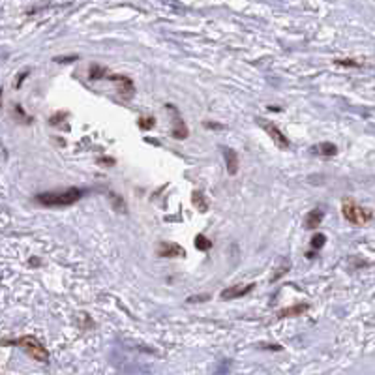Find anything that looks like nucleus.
Segmentation results:
<instances>
[{
  "mask_svg": "<svg viewBox=\"0 0 375 375\" xmlns=\"http://www.w3.org/2000/svg\"><path fill=\"white\" fill-rule=\"evenodd\" d=\"M83 191L77 190V188H68V190L62 191H45V193H38L36 195V201L44 207H51V208H62V207H70L73 203H77L81 199Z\"/></svg>",
  "mask_w": 375,
  "mask_h": 375,
  "instance_id": "obj_1",
  "label": "nucleus"
},
{
  "mask_svg": "<svg viewBox=\"0 0 375 375\" xmlns=\"http://www.w3.org/2000/svg\"><path fill=\"white\" fill-rule=\"evenodd\" d=\"M343 218L353 225H364L371 220V212L366 210L364 207H360L359 203H354L353 199H345L342 205Z\"/></svg>",
  "mask_w": 375,
  "mask_h": 375,
  "instance_id": "obj_2",
  "label": "nucleus"
},
{
  "mask_svg": "<svg viewBox=\"0 0 375 375\" xmlns=\"http://www.w3.org/2000/svg\"><path fill=\"white\" fill-rule=\"evenodd\" d=\"M15 345H19L25 353H28L34 360H38V362H47V360H49V353L45 351L44 345H42V343H40L34 336L19 338V340L15 342Z\"/></svg>",
  "mask_w": 375,
  "mask_h": 375,
  "instance_id": "obj_3",
  "label": "nucleus"
},
{
  "mask_svg": "<svg viewBox=\"0 0 375 375\" xmlns=\"http://www.w3.org/2000/svg\"><path fill=\"white\" fill-rule=\"evenodd\" d=\"M257 122H259V126L267 131L268 135H270V139L274 141V145H276L278 148H289L291 147V143H289V139L285 137V133H283L276 124H272V122H268V120H265V119H257Z\"/></svg>",
  "mask_w": 375,
  "mask_h": 375,
  "instance_id": "obj_4",
  "label": "nucleus"
},
{
  "mask_svg": "<svg viewBox=\"0 0 375 375\" xmlns=\"http://www.w3.org/2000/svg\"><path fill=\"white\" fill-rule=\"evenodd\" d=\"M105 79L113 81L114 85H116V88H119L120 94L131 96V94H133V90H135V87H133V81H131L128 75H114V73H107V77H105Z\"/></svg>",
  "mask_w": 375,
  "mask_h": 375,
  "instance_id": "obj_5",
  "label": "nucleus"
},
{
  "mask_svg": "<svg viewBox=\"0 0 375 375\" xmlns=\"http://www.w3.org/2000/svg\"><path fill=\"white\" fill-rule=\"evenodd\" d=\"M186 251L182 246L174 244V242H160L158 246V257H169V259H176V257H184Z\"/></svg>",
  "mask_w": 375,
  "mask_h": 375,
  "instance_id": "obj_6",
  "label": "nucleus"
},
{
  "mask_svg": "<svg viewBox=\"0 0 375 375\" xmlns=\"http://www.w3.org/2000/svg\"><path fill=\"white\" fill-rule=\"evenodd\" d=\"M255 287L253 283H248V285H233V287H227L222 291V297L223 300H233V299H239V297H244L251 291V289Z\"/></svg>",
  "mask_w": 375,
  "mask_h": 375,
  "instance_id": "obj_7",
  "label": "nucleus"
},
{
  "mask_svg": "<svg viewBox=\"0 0 375 375\" xmlns=\"http://www.w3.org/2000/svg\"><path fill=\"white\" fill-rule=\"evenodd\" d=\"M169 107H171V111L174 113V122H173V130H171V133H173L174 139H186L188 133H190L188 126H186L184 120L179 116V113H176V109H174L173 105H169Z\"/></svg>",
  "mask_w": 375,
  "mask_h": 375,
  "instance_id": "obj_8",
  "label": "nucleus"
},
{
  "mask_svg": "<svg viewBox=\"0 0 375 375\" xmlns=\"http://www.w3.org/2000/svg\"><path fill=\"white\" fill-rule=\"evenodd\" d=\"M225 165H227L229 174L239 173L240 162H239V152H236V150H233V148H225Z\"/></svg>",
  "mask_w": 375,
  "mask_h": 375,
  "instance_id": "obj_9",
  "label": "nucleus"
},
{
  "mask_svg": "<svg viewBox=\"0 0 375 375\" xmlns=\"http://www.w3.org/2000/svg\"><path fill=\"white\" fill-rule=\"evenodd\" d=\"M321 222H323V212L319 210V208H313V210H310V212L306 214L304 227L306 229H317L319 225H321Z\"/></svg>",
  "mask_w": 375,
  "mask_h": 375,
  "instance_id": "obj_10",
  "label": "nucleus"
},
{
  "mask_svg": "<svg viewBox=\"0 0 375 375\" xmlns=\"http://www.w3.org/2000/svg\"><path fill=\"white\" fill-rule=\"evenodd\" d=\"M313 152L319 154V156H325V158H332L338 154V147L332 145V143H319L317 147H313Z\"/></svg>",
  "mask_w": 375,
  "mask_h": 375,
  "instance_id": "obj_11",
  "label": "nucleus"
},
{
  "mask_svg": "<svg viewBox=\"0 0 375 375\" xmlns=\"http://www.w3.org/2000/svg\"><path fill=\"white\" fill-rule=\"evenodd\" d=\"M191 203L195 205L199 212H207L208 210V201L203 191H193V193H191Z\"/></svg>",
  "mask_w": 375,
  "mask_h": 375,
  "instance_id": "obj_12",
  "label": "nucleus"
},
{
  "mask_svg": "<svg viewBox=\"0 0 375 375\" xmlns=\"http://www.w3.org/2000/svg\"><path fill=\"white\" fill-rule=\"evenodd\" d=\"M107 68L105 66H100V64H92L88 68V79H92V81H98V79H105L107 77Z\"/></svg>",
  "mask_w": 375,
  "mask_h": 375,
  "instance_id": "obj_13",
  "label": "nucleus"
},
{
  "mask_svg": "<svg viewBox=\"0 0 375 375\" xmlns=\"http://www.w3.org/2000/svg\"><path fill=\"white\" fill-rule=\"evenodd\" d=\"M306 310H308V304H297V306H291V308H287V310H282L280 313H278V317H280V319H283V317L302 315Z\"/></svg>",
  "mask_w": 375,
  "mask_h": 375,
  "instance_id": "obj_14",
  "label": "nucleus"
},
{
  "mask_svg": "<svg viewBox=\"0 0 375 375\" xmlns=\"http://www.w3.org/2000/svg\"><path fill=\"white\" fill-rule=\"evenodd\" d=\"M195 248L201 251H208L210 248H212V242L205 236V234H197L195 236Z\"/></svg>",
  "mask_w": 375,
  "mask_h": 375,
  "instance_id": "obj_15",
  "label": "nucleus"
},
{
  "mask_svg": "<svg viewBox=\"0 0 375 375\" xmlns=\"http://www.w3.org/2000/svg\"><path fill=\"white\" fill-rule=\"evenodd\" d=\"M137 124H139L141 130H152L154 126H156V119L154 116H141Z\"/></svg>",
  "mask_w": 375,
  "mask_h": 375,
  "instance_id": "obj_16",
  "label": "nucleus"
},
{
  "mask_svg": "<svg viewBox=\"0 0 375 375\" xmlns=\"http://www.w3.org/2000/svg\"><path fill=\"white\" fill-rule=\"evenodd\" d=\"M111 201H113V207L116 212H126V203L122 197L116 195V193H111Z\"/></svg>",
  "mask_w": 375,
  "mask_h": 375,
  "instance_id": "obj_17",
  "label": "nucleus"
},
{
  "mask_svg": "<svg viewBox=\"0 0 375 375\" xmlns=\"http://www.w3.org/2000/svg\"><path fill=\"white\" fill-rule=\"evenodd\" d=\"M326 242V236L323 233H317L311 236V248H315V250H319V248H323Z\"/></svg>",
  "mask_w": 375,
  "mask_h": 375,
  "instance_id": "obj_18",
  "label": "nucleus"
},
{
  "mask_svg": "<svg viewBox=\"0 0 375 375\" xmlns=\"http://www.w3.org/2000/svg\"><path fill=\"white\" fill-rule=\"evenodd\" d=\"M210 299V294H203V297H190L188 302H201V300H208Z\"/></svg>",
  "mask_w": 375,
  "mask_h": 375,
  "instance_id": "obj_19",
  "label": "nucleus"
},
{
  "mask_svg": "<svg viewBox=\"0 0 375 375\" xmlns=\"http://www.w3.org/2000/svg\"><path fill=\"white\" fill-rule=\"evenodd\" d=\"M0 98H2V90H0Z\"/></svg>",
  "mask_w": 375,
  "mask_h": 375,
  "instance_id": "obj_20",
  "label": "nucleus"
}]
</instances>
